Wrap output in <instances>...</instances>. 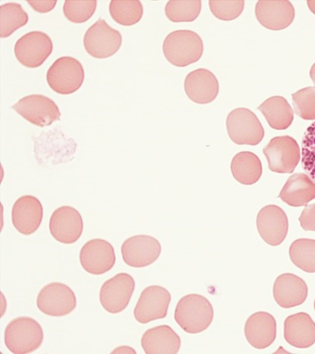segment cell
I'll return each mask as SVG.
<instances>
[{
    "label": "cell",
    "mask_w": 315,
    "mask_h": 354,
    "mask_svg": "<svg viewBox=\"0 0 315 354\" xmlns=\"http://www.w3.org/2000/svg\"><path fill=\"white\" fill-rule=\"evenodd\" d=\"M204 50L202 39L190 30L173 31L167 35L162 46L164 56L176 67H186L198 62Z\"/></svg>",
    "instance_id": "cell-1"
},
{
    "label": "cell",
    "mask_w": 315,
    "mask_h": 354,
    "mask_svg": "<svg viewBox=\"0 0 315 354\" xmlns=\"http://www.w3.org/2000/svg\"><path fill=\"white\" fill-rule=\"evenodd\" d=\"M174 318L182 330L197 334L209 328L213 319V308L205 297L187 295L179 301Z\"/></svg>",
    "instance_id": "cell-2"
},
{
    "label": "cell",
    "mask_w": 315,
    "mask_h": 354,
    "mask_svg": "<svg viewBox=\"0 0 315 354\" xmlns=\"http://www.w3.org/2000/svg\"><path fill=\"white\" fill-rule=\"evenodd\" d=\"M44 340L41 326L35 319L22 316L12 319L4 332V343L12 353L28 354L40 348Z\"/></svg>",
    "instance_id": "cell-3"
},
{
    "label": "cell",
    "mask_w": 315,
    "mask_h": 354,
    "mask_svg": "<svg viewBox=\"0 0 315 354\" xmlns=\"http://www.w3.org/2000/svg\"><path fill=\"white\" fill-rule=\"evenodd\" d=\"M85 79V71L79 61L63 56L53 63L47 72V82L55 93L69 95L79 90Z\"/></svg>",
    "instance_id": "cell-4"
},
{
    "label": "cell",
    "mask_w": 315,
    "mask_h": 354,
    "mask_svg": "<svg viewBox=\"0 0 315 354\" xmlns=\"http://www.w3.org/2000/svg\"><path fill=\"white\" fill-rule=\"evenodd\" d=\"M231 140L237 145H257L265 136V131L256 113L248 109L233 110L226 121Z\"/></svg>",
    "instance_id": "cell-5"
},
{
    "label": "cell",
    "mask_w": 315,
    "mask_h": 354,
    "mask_svg": "<svg viewBox=\"0 0 315 354\" xmlns=\"http://www.w3.org/2000/svg\"><path fill=\"white\" fill-rule=\"evenodd\" d=\"M262 153L267 159L269 169L277 174H292L300 160L299 145L289 136L271 139Z\"/></svg>",
    "instance_id": "cell-6"
},
{
    "label": "cell",
    "mask_w": 315,
    "mask_h": 354,
    "mask_svg": "<svg viewBox=\"0 0 315 354\" xmlns=\"http://www.w3.org/2000/svg\"><path fill=\"white\" fill-rule=\"evenodd\" d=\"M84 44L87 53L93 58L104 59L115 55L121 48L122 36L103 19H99L87 30Z\"/></svg>",
    "instance_id": "cell-7"
},
{
    "label": "cell",
    "mask_w": 315,
    "mask_h": 354,
    "mask_svg": "<svg viewBox=\"0 0 315 354\" xmlns=\"http://www.w3.org/2000/svg\"><path fill=\"white\" fill-rule=\"evenodd\" d=\"M77 306V296L73 290L59 282L47 284L37 298V306L40 311L52 317H63L71 314Z\"/></svg>",
    "instance_id": "cell-8"
},
{
    "label": "cell",
    "mask_w": 315,
    "mask_h": 354,
    "mask_svg": "<svg viewBox=\"0 0 315 354\" xmlns=\"http://www.w3.org/2000/svg\"><path fill=\"white\" fill-rule=\"evenodd\" d=\"M135 289L133 277L127 273L117 274L105 281L100 288V304L107 313H121L128 306Z\"/></svg>",
    "instance_id": "cell-9"
},
{
    "label": "cell",
    "mask_w": 315,
    "mask_h": 354,
    "mask_svg": "<svg viewBox=\"0 0 315 354\" xmlns=\"http://www.w3.org/2000/svg\"><path fill=\"white\" fill-rule=\"evenodd\" d=\"M53 50V42L47 34L35 30L24 35L15 47L17 59L23 66L37 68L44 64Z\"/></svg>",
    "instance_id": "cell-10"
},
{
    "label": "cell",
    "mask_w": 315,
    "mask_h": 354,
    "mask_svg": "<svg viewBox=\"0 0 315 354\" xmlns=\"http://www.w3.org/2000/svg\"><path fill=\"white\" fill-rule=\"evenodd\" d=\"M12 109L28 122L41 128L59 121L61 115L54 100L39 94L24 97Z\"/></svg>",
    "instance_id": "cell-11"
},
{
    "label": "cell",
    "mask_w": 315,
    "mask_h": 354,
    "mask_svg": "<svg viewBox=\"0 0 315 354\" xmlns=\"http://www.w3.org/2000/svg\"><path fill=\"white\" fill-rule=\"evenodd\" d=\"M172 297L169 290L159 286L144 288L134 309L135 319L142 324L166 317Z\"/></svg>",
    "instance_id": "cell-12"
},
{
    "label": "cell",
    "mask_w": 315,
    "mask_h": 354,
    "mask_svg": "<svg viewBox=\"0 0 315 354\" xmlns=\"http://www.w3.org/2000/svg\"><path fill=\"white\" fill-rule=\"evenodd\" d=\"M162 246L159 240L147 235H137L125 240L122 245L124 262L129 267L142 268L160 258Z\"/></svg>",
    "instance_id": "cell-13"
},
{
    "label": "cell",
    "mask_w": 315,
    "mask_h": 354,
    "mask_svg": "<svg viewBox=\"0 0 315 354\" xmlns=\"http://www.w3.org/2000/svg\"><path fill=\"white\" fill-rule=\"evenodd\" d=\"M79 261L87 273L102 275L109 272L116 263L115 248L105 239H94L81 249Z\"/></svg>",
    "instance_id": "cell-14"
},
{
    "label": "cell",
    "mask_w": 315,
    "mask_h": 354,
    "mask_svg": "<svg viewBox=\"0 0 315 354\" xmlns=\"http://www.w3.org/2000/svg\"><path fill=\"white\" fill-rule=\"evenodd\" d=\"M84 220L75 207L61 206L52 213L49 230L52 237L63 244L77 243L84 232Z\"/></svg>",
    "instance_id": "cell-15"
},
{
    "label": "cell",
    "mask_w": 315,
    "mask_h": 354,
    "mask_svg": "<svg viewBox=\"0 0 315 354\" xmlns=\"http://www.w3.org/2000/svg\"><path fill=\"white\" fill-rule=\"evenodd\" d=\"M256 225L263 241L269 245H280L287 236L288 218L279 206L270 205L263 207L258 213Z\"/></svg>",
    "instance_id": "cell-16"
},
{
    "label": "cell",
    "mask_w": 315,
    "mask_h": 354,
    "mask_svg": "<svg viewBox=\"0 0 315 354\" xmlns=\"http://www.w3.org/2000/svg\"><path fill=\"white\" fill-rule=\"evenodd\" d=\"M255 14L262 26L272 30L287 28L295 18L294 6L287 0H260L256 5Z\"/></svg>",
    "instance_id": "cell-17"
},
{
    "label": "cell",
    "mask_w": 315,
    "mask_h": 354,
    "mask_svg": "<svg viewBox=\"0 0 315 354\" xmlns=\"http://www.w3.org/2000/svg\"><path fill=\"white\" fill-rule=\"evenodd\" d=\"M11 216L17 232L24 236L32 235L42 223L43 206L34 196H22L12 206Z\"/></svg>",
    "instance_id": "cell-18"
},
{
    "label": "cell",
    "mask_w": 315,
    "mask_h": 354,
    "mask_svg": "<svg viewBox=\"0 0 315 354\" xmlns=\"http://www.w3.org/2000/svg\"><path fill=\"white\" fill-rule=\"evenodd\" d=\"M184 90L193 102L207 104L217 98L219 83L216 75L209 69L198 68L187 75Z\"/></svg>",
    "instance_id": "cell-19"
},
{
    "label": "cell",
    "mask_w": 315,
    "mask_h": 354,
    "mask_svg": "<svg viewBox=\"0 0 315 354\" xmlns=\"http://www.w3.org/2000/svg\"><path fill=\"white\" fill-rule=\"evenodd\" d=\"M308 288L305 281L297 275L283 274L276 278L274 297L276 304L283 308L299 306L306 301Z\"/></svg>",
    "instance_id": "cell-20"
},
{
    "label": "cell",
    "mask_w": 315,
    "mask_h": 354,
    "mask_svg": "<svg viewBox=\"0 0 315 354\" xmlns=\"http://www.w3.org/2000/svg\"><path fill=\"white\" fill-rule=\"evenodd\" d=\"M245 335L249 344L254 348H268L276 338V321L268 313H256L245 322Z\"/></svg>",
    "instance_id": "cell-21"
},
{
    "label": "cell",
    "mask_w": 315,
    "mask_h": 354,
    "mask_svg": "<svg viewBox=\"0 0 315 354\" xmlns=\"http://www.w3.org/2000/svg\"><path fill=\"white\" fill-rule=\"evenodd\" d=\"M146 354H176L181 346V339L171 327L162 325L149 328L141 339Z\"/></svg>",
    "instance_id": "cell-22"
},
{
    "label": "cell",
    "mask_w": 315,
    "mask_h": 354,
    "mask_svg": "<svg viewBox=\"0 0 315 354\" xmlns=\"http://www.w3.org/2000/svg\"><path fill=\"white\" fill-rule=\"evenodd\" d=\"M285 339L294 347L309 348L315 344V322L306 313L288 316L285 322Z\"/></svg>",
    "instance_id": "cell-23"
},
{
    "label": "cell",
    "mask_w": 315,
    "mask_h": 354,
    "mask_svg": "<svg viewBox=\"0 0 315 354\" xmlns=\"http://www.w3.org/2000/svg\"><path fill=\"white\" fill-rule=\"evenodd\" d=\"M279 198L289 206H305L315 199V182L306 174H295L289 177Z\"/></svg>",
    "instance_id": "cell-24"
},
{
    "label": "cell",
    "mask_w": 315,
    "mask_h": 354,
    "mask_svg": "<svg viewBox=\"0 0 315 354\" xmlns=\"http://www.w3.org/2000/svg\"><path fill=\"white\" fill-rule=\"evenodd\" d=\"M271 128L275 130H286L294 121V111L288 101L283 97H269L258 107Z\"/></svg>",
    "instance_id": "cell-25"
},
{
    "label": "cell",
    "mask_w": 315,
    "mask_h": 354,
    "mask_svg": "<svg viewBox=\"0 0 315 354\" xmlns=\"http://www.w3.org/2000/svg\"><path fill=\"white\" fill-rule=\"evenodd\" d=\"M231 170L234 178L243 185H255L262 174L260 158L251 151L236 154L232 159Z\"/></svg>",
    "instance_id": "cell-26"
},
{
    "label": "cell",
    "mask_w": 315,
    "mask_h": 354,
    "mask_svg": "<svg viewBox=\"0 0 315 354\" xmlns=\"http://www.w3.org/2000/svg\"><path fill=\"white\" fill-rule=\"evenodd\" d=\"M28 12L22 6L16 3H8L0 6V37L6 39L17 30L28 23Z\"/></svg>",
    "instance_id": "cell-27"
},
{
    "label": "cell",
    "mask_w": 315,
    "mask_h": 354,
    "mask_svg": "<svg viewBox=\"0 0 315 354\" xmlns=\"http://www.w3.org/2000/svg\"><path fill=\"white\" fill-rule=\"evenodd\" d=\"M110 14L113 20L123 26H133L142 20L144 9L138 0H112Z\"/></svg>",
    "instance_id": "cell-28"
},
{
    "label": "cell",
    "mask_w": 315,
    "mask_h": 354,
    "mask_svg": "<svg viewBox=\"0 0 315 354\" xmlns=\"http://www.w3.org/2000/svg\"><path fill=\"white\" fill-rule=\"evenodd\" d=\"M289 254L296 267L306 273H315V239L295 240L289 248Z\"/></svg>",
    "instance_id": "cell-29"
},
{
    "label": "cell",
    "mask_w": 315,
    "mask_h": 354,
    "mask_svg": "<svg viewBox=\"0 0 315 354\" xmlns=\"http://www.w3.org/2000/svg\"><path fill=\"white\" fill-rule=\"evenodd\" d=\"M202 8L200 0H170L166 6L165 14L174 23L192 22L199 17Z\"/></svg>",
    "instance_id": "cell-30"
},
{
    "label": "cell",
    "mask_w": 315,
    "mask_h": 354,
    "mask_svg": "<svg viewBox=\"0 0 315 354\" xmlns=\"http://www.w3.org/2000/svg\"><path fill=\"white\" fill-rule=\"evenodd\" d=\"M97 6V0H66L63 12L69 21L82 24L90 20Z\"/></svg>",
    "instance_id": "cell-31"
},
{
    "label": "cell",
    "mask_w": 315,
    "mask_h": 354,
    "mask_svg": "<svg viewBox=\"0 0 315 354\" xmlns=\"http://www.w3.org/2000/svg\"><path fill=\"white\" fill-rule=\"evenodd\" d=\"M296 115L306 121L315 120V86H308L292 94Z\"/></svg>",
    "instance_id": "cell-32"
},
{
    "label": "cell",
    "mask_w": 315,
    "mask_h": 354,
    "mask_svg": "<svg viewBox=\"0 0 315 354\" xmlns=\"http://www.w3.org/2000/svg\"><path fill=\"white\" fill-rule=\"evenodd\" d=\"M209 6L214 17L224 21H234L242 14L243 0H210Z\"/></svg>",
    "instance_id": "cell-33"
},
{
    "label": "cell",
    "mask_w": 315,
    "mask_h": 354,
    "mask_svg": "<svg viewBox=\"0 0 315 354\" xmlns=\"http://www.w3.org/2000/svg\"><path fill=\"white\" fill-rule=\"evenodd\" d=\"M301 153L302 167L315 182V122L305 132Z\"/></svg>",
    "instance_id": "cell-34"
},
{
    "label": "cell",
    "mask_w": 315,
    "mask_h": 354,
    "mask_svg": "<svg viewBox=\"0 0 315 354\" xmlns=\"http://www.w3.org/2000/svg\"><path fill=\"white\" fill-rule=\"evenodd\" d=\"M302 229L315 232V204L307 206L299 218Z\"/></svg>",
    "instance_id": "cell-35"
},
{
    "label": "cell",
    "mask_w": 315,
    "mask_h": 354,
    "mask_svg": "<svg viewBox=\"0 0 315 354\" xmlns=\"http://www.w3.org/2000/svg\"><path fill=\"white\" fill-rule=\"evenodd\" d=\"M28 3L33 8L34 10L41 12V14H46L52 11L57 4L56 0H28Z\"/></svg>",
    "instance_id": "cell-36"
},
{
    "label": "cell",
    "mask_w": 315,
    "mask_h": 354,
    "mask_svg": "<svg viewBox=\"0 0 315 354\" xmlns=\"http://www.w3.org/2000/svg\"><path fill=\"white\" fill-rule=\"evenodd\" d=\"M307 4L308 8L315 15V0H307Z\"/></svg>",
    "instance_id": "cell-37"
},
{
    "label": "cell",
    "mask_w": 315,
    "mask_h": 354,
    "mask_svg": "<svg viewBox=\"0 0 315 354\" xmlns=\"http://www.w3.org/2000/svg\"><path fill=\"white\" fill-rule=\"evenodd\" d=\"M310 77L313 81L314 84L315 85V63H314L313 66L311 68Z\"/></svg>",
    "instance_id": "cell-38"
},
{
    "label": "cell",
    "mask_w": 315,
    "mask_h": 354,
    "mask_svg": "<svg viewBox=\"0 0 315 354\" xmlns=\"http://www.w3.org/2000/svg\"><path fill=\"white\" fill-rule=\"evenodd\" d=\"M314 310H315V301H314Z\"/></svg>",
    "instance_id": "cell-39"
}]
</instances>
